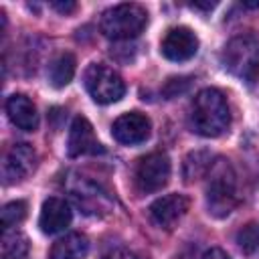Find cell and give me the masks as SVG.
I'll list each match as a JSON object with an SVG mask.
<instances>
[{
	"label": "cell",
	"mask_w": 259,
	"mask_h": 259,
	"mask_svg": "<svg viewBox=\"0 0 259 259\" xmlns=\"http://www.w3.org/2000/svg\"><path fill=\"white\" fill-rule=\"evenodd\" d=\"M206 206L217 219L231 214L237 206V176L227 160H217L208 168Z\"/></svg>",
	"instance_id": "7a4b0ae2"
},
{
	"label": "cell",
	"mask_w": 259,
	"mask_h": 259,
	"mask_svg": "<svg viewBox=\"0 0 259 259\" xmlns=\"http://www.w3.org/2000/svg\"><path fill=\"white\" fill-rule=\"evenodd\" d=\"M168 178H170V160L164 152H152L144 156L136 166V186L144 194L164 188Z\"/></svg>",
	"instance_id": "8992f818"
},
{
	"label": "cell",
	"mask_w": 259,
	"mask_h": 259,
	"mask_svg": "<svg viewBox=\"0 0 259 259\" xmlns=\"http://www.w3.org/2000/svg\"><path fill=\"white\" fill-rule=\"evenodd\" d=\"M160 51L168 61L182 63V61H188L196 55L198 38L186 26H174L164 34V38L160 42Z\"/></svg>",
	"instance_id": "ba28073f"
},
{
	"label": "cell",
	"mask_w": 259,
	"mask_h": 259,
	"mask_svg": "<svg viewBox=\"0 0 259 259\" xmlns=\"http://www.w3.org/2000/svg\"><path fill=\"white\" fill-rule=\"evenodd\" d=\"M26 217V202L24 200H12L2 208V227L10 229L18 223H22Z\"/></svg>",
	"instance_id": "ffe728a7"
},
{
	"label": "cell",
	"mask_w": 259,
	"mask_h": 259,
	"mask_svg": "<svg viewBox=\"0 0 259 259\" xmlns=\"http://www.w3.org/2000/svg\"><path fill=\"white\" fill-rule=\"evenodd\" d=\"M231 113L225 95L219 89H202L190 107V127L198 136L217 138L227 132Z\"/></svg>",
	"instance_id": "6da1fadb"
},
{
	"label": "cell",
	"mask_w": 259,
	"mask_h": 259,
	"mask_svg": "<svg viewBox=\"0 0 259 259\" xmlns=\"http://www.w3.org/2000/svg\"><path fill=\"white\" fill-rule=\"evenodd\" d=\"M2 259H28V241L22 233H4Z\"/></svg>",
	"instance_id": "e0dca14e"
},
{
	"label": "cell",
	"mask_w": 259,
	"mask_h": 259,
	"mask_svg": "<svg viewBox=\"0 0 259 259\" xmlns=\"http://www.w3.org/2000/svg\"><path fill=\"white\" fill-rule=\"evenodd\" d=\"M103 152L101 144L95 138L93 125L83 117H75L69 130V142H67V154L77 158V156H85V154H99Z\"/></svg>",
	"instance_id": "30bf717a"
},
{
	"label": "cell",
	"mask_w": 259,
	"mask_h": 259,
	"mask_svg": "<svg viewBox=\"0 0 259 259\" xmlns=\"http://www.w3.org/2000/svg\"><path fill=\"white\" fill-rule=\"evenodd\" d=\"M188 210V198L182 194H166L150 204V219L162 229H172L174 223Z\"/></svg>",
	"instance_id": "8fae6325"
},
{
	"label": "cell",
	"mask_w": 259,
	"mask_h": 259,
	"mask_svg": "<svg viewBox=\"0 0 259 259\" xmlns=\"http://www.w3.org/2000/svg\"><path fill=\"white\" fill-rule=\"evenodd\" d=\"M225 69L247 85L259 79V38L253 34H239L223 49Z\"/></svg>",
	"instance_id": "3957f363"
},
{
	"label": "cell",
	"mask_w": 259,
	"mask_h": 259,
	"mask_svg": "<svg viewBox=\"0 0 259 259\" xmlns=\"http://www.w3.org/2000/svg\"><path fill=\"white\" fill-rule=\"evenodd\" d=\"M36 166V152L28 144H14L2 162V178L4 184H16L24 180Z\"/></svg>",
	"instance_id": "52a82bcc"
},
{
	"label": "cell",
	"mask_w": 259,
	"mask_h": 259,
	"mask_svg": "<svg viewBox=\"0 0 259 259\" xmlns=\"http://www.w3.org/2000/svg\"><path fill=\"white\" fill-rule=\"evenodd\" d=\"M150 130H152L150 119L140 111L123 113L111 125L113 138L123 146H136V144L146 142L150 138Z\"/></svg>",
	"instance_id": "9c48e42d"
},
{
	"label": "cell",
	"mask_w": 259,
	"mask_h": 259,
	"mask_svg": "<svg viewBox=\"0 0 259 259\" xmlns=\"http://www.w3.org/2000/svg\"><path fill=\"white\" fill-rule=\"evenodd\" d=\"M188 85H190V79H186V77H172V79H168L166 85H164V95H166L168 99H170V97H176L178 93L186 91Z\"/></svg>",
	"instance_id": "44dd1931"
},
{
	"label": "cell",
	"mask_w": 259,
	"mask_h": 259,
	"mask_svg": "<svg viewBox=\"0 0 259 259\" xmlns=\"http://www.w3.org/2000/svg\"><path fill=\"white\" fill-rule=\"evenodd\" d=\"M237 245L245 255H253L259 249V225L249 223L237 233Z\"/></svg>",
	"instance_id": "d6986e66"
},
{
	"label": "cell",
	"mask_w": 259,
	"mask_h": 259,
	"mask_svg": "<svg viewBox=\"0 0 259 259\" xmlns=\"http://www.w3.org/2000/svg\"><path fill=\"white\" fill-rule=\"evenodd\" d=\"M53 8L59 10L61 14H69V12H73L77 8V4L75 2H53Z\"/></svg>",
	"instance_id": "603a6c76"
},
{
	"label": "cell",
	"mask_w": 259,
	"mask_h": 259,
	"mask_svg": "<svg viewBox=\"0 0 259 259\" xmlns=\"http://www.w3.org/2000/svg\"><path fill=\"white\" fill-rule=\"evenodd\" d=\"M89 251V241L85 235L71 233L53 243L49 259H83Z\"/></svg>",
	"instance_id": "9a60e30c"
},
{
	"label": "cell",
	"mask_w": 259,
	"mask_h": 259,
	"mask_svg": "<svg viewBox=\"0 0 259 259\" xmlns=\"http://www.w3.org/2000/svg\"><path fill=\"white\" fill-rule=\"evenodd\" d=\"M210 154L208 152H190L184 160V178L186 180H196L202 174L208 172L210 168Z\"/></svg>",
	"instance_id": "ac0fdd59"
},
{
	"label": "cell",
	"mask_w": 259,
	"mask_h": 259,
	"mask_svg": "<svg viewBox=\"0 0 259 259\" xmlns=\"http://www.w3.org/2000/svg\"><path fill=\"white\" fill-rule=\"evenodd\" d=\"M75 75V57L71 53H61L57 55L51 65H49V83L57 89L65 87L71 83Z\"/></svg>",
	"instance_id": "2e32d148"
},
{
	"label": "cell",
	"mask_w": 259,
	"mask_h": 259,
	"mask_svg": "<svg viewBox=\"0 0 259 259\" xmlns=\"http://www.w3.org/2000/svg\"><path fill=\"white\" fill-rule=\"evenodd\" d=\"M83 79H85V87L95 103H101V105L115 103L125 93L123 79L107 65H101V63L89 65Z\"/></svg>",
	"instance_id": "5b68a950"
},
{
	"label": "cell",
	"mask_w": 259,
	"mask_h": 259,
	"mask_svg": "<svg viewBox=\"0 0 259 259\" xmlns=\"http://www.w3.org/2000/svg\"><path fill=\"white\" fill-rule=\"evenodd\" d=\"M6 113L10 117V121L18 127V130H24V132H32L36 130L38 125V113H36V107L34 103L22 95V93H14L8 97L6 101Z\"/></svg>",
	"instance_id": "5bb4252c"
},
{
	"label": "cell",
	"mask_w": 259,
	"mask_h": 259,
	"mask_svg": "<svg viewBox=\"0 0 259 259\" xmlns=\"http://www.w3.org/2000/svg\"><path fill=\"white\" fill-rule=\"evenodd\" d=\"M101 259H136V257H134V253H130L127 249L115 247V249H109L107 253H103Z\"/></svg>",
	"instance_id": "7402d4cb"
},
{
	"label": "cell",
	"mask_w": 259,
	"mask_h": 259,
	"mask_svg": "<svg viewBox=\"0 0 259 259\" xmlns=\"http://www.w3.org/2000/svg\"><path fill=\"white\" fill-rule=\"evenodd\" d=\"M71 196L87 214H99L101 210H107L111 206L109 194L103 192L97 184L85 180L83 176L77 180L75 186H71Z\"/></svg>",
	"instance_id": "7c38bea8"
},
{
	"label": "cell",
	"mask_w": 259,
	"mask_h": 259,
	"mask_svg": "<svg viewBox=\"0 0 259 259\" xmlns=\"http://www.w3.org/2000/svg\"><path fill=\"white\" fill-rule=\"evenodd\" d=\"M192 6H194V8H212V6H214V2H206V4H200V2H194Z\"/></svg>",
	"instance_id": "d4e9b609"
},
{
	"label": "cell",
	"mask_w": 259,
	"mask_h": 259,
	"mask_svg": "<svg viewBox=\"0 0 259 259\" xmlns=\"http://www.w3.org/2000/svg\"><path fill=\"white\" fill-rule=\"evenodd\" d=\"M202 259H231L223 249H219V247H214V249H208L204 255H202Z\"/></svg>",
	"instance_id": "cb8c5ba5"
},
{
	"label": "cell",
	"mask_w": 259,
	"mask_h": 259,
	"mask_svg": "<svg viewBox=\"0 0 259 259\" xmlns=\"http://www.w3.org/2000/svg\"><path fill=\"white\" fill-rule=\"evenodd\" d=\"M71 206L57 196H51L42 202L40 208V217H38V227L42 233L47 235H57L61 231H65L71 223Z\"/></svg>",
	"instance_id": "4fadbf2b"
},
{
	"label": "cell",
	"mask_w": 259,
	"mask_h": 259,
	"mask_svg": "<svg viewBox=\"0 0 259 259\" xmlns=\"http://www.w3.org/2000/svg\"><path fill=\"white\" fill-rule=\"evenodd\" d=\"M148 24V12L140 4H117L103 12L101 32L111 40H130Z\"/></svg>",
	"instance_id": "277c9868"
}]
</instances>
